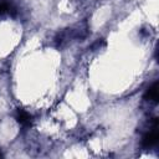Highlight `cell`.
Instances as JSON below:
<instances>
[{
    "label": "cell",
    "mask_w": 159,
    "mask_h": 159,
    "mask_svg": "<svg viewBox=\"0 0 159 159\" xmlns=\"http://www.w3.org/2000/svg\"><path fill=\"white\" fill-rule=\"evenodd\" d=\"M158 139H159L158 125H154L153 129H152L150 132H148V133L143 137V139H142V145H143L144 148H152L153 145L157 144Z\"/></svg>",
    "instance_id": "obj_1"
},
{
    "label": "cell",
    "mask_w": 159,
    "mask_h": 159,
    "mask_svg": "<svg viewBox=\"0 0 159 159\" xmlns=\"http://www.w3.org/2000/svg\"><path fill=\"white\" fill-rule=\"evenodd\" d=\"M4 15H10V16L16 15V7L7 0H0V16Z\"/></svg>",
    "instance_id": "obj_2"
},
{
    "label": "cell",
    "mask_w": 159,
    "mask_h": 159,
    "mask_svg": "<svg viewBox=\"0 0 159 159\" xmlns=\"http://www.w3.org/2000/svg\"><path fill=\"white\" fill-rule=\"evenodd\" d=\"M144 99L149 101V102H153V103H157L158 99H159V93H158V82H154L145 92L144 94Z\"/></svg>",
    "instance_id": "obj_3"
},
{
    "label": "cell",
    "mask_w": 159,
    "mask_h": 159,
    "mask_svg": "<svg viewBox=\"0 0 159 159\" xmlns=\"http://www.w3.org/2000/svg\"><path fill=\"white\" fill-rule=\"evenodd\" d=\"M16 119H17V122H19L21 125H24V127H29V125L31 124V119H32V117H31L26 111L19 108V109L16 111Z\"/></svg>",
    "instance_id": "obj_4"
},
{
    "label": "cell",
    "mask_w": 159,
    "mask_h": 159,
    "mask_svg": "<svg viewBox=\"0 0 159 159\" xmlns=\"http://www.w3.org/2000/svg\"><path fill=\"white\" fill-rule=\"evenodd\" d=\"M0 157H2V153H1V152H0Z\"/></svg>",
    "instance_id": "obj_5"
}]
</instances>
